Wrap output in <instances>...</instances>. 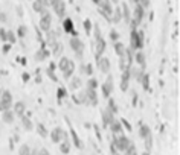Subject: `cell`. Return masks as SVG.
<instances>
[{"mask_svg": "<svg viewBox=\"0 0 180 155\" xmlns=\"http://www.w3.org/2000/svg\"><path fill=\"white\" fill-rule=\"evenodd\" d=\"M0 37H2V40H3V41H6V30H0Z\"/></svg>", "mask_w": 180, "mask_h": 155, "instance_id": "47", "label": "cell"}, {"mask_svg": "<svg viewBox=\"0 0 180 155\" xmlns=\"http://www.w3.org/2000/svg\"><path fill=\"white\" fill-rule=\"evenodd\" d=\"M63 52V44H54V55L58 56Z\"/></svg>", "mask_w": 180, "mask_h": 155, "instance_id": "31", "label": "cell"}, {"mask_svg": "<svg viewBox=\"0 0 180 155\" xmlns=\"http://www.w3.org/2000/svg\"><path fill=\"white\" fill-rule=\"evenodd\" d=\"M133 2H136V3H137V0H133Z\"/></svg>", "mask_w": 180, "mask_h": 155, "instance_id": "54", "label": "cell"}, {"mask_svg": "<svg viewBox=\"0 0 180 155\" xmlns=\"http://www.w3.org/2000/svg\"><path fill=\"white\" fill-rule=\"evenodd\" d=\"M46 56H47V52L45 50V49H43V50H40V52H38V53H37V59H45L46 58Z\"/></svg>", "mask_w": 180, "mask_h": 155, "instance_id": "38", "label": "cell"}, {"mask_svg": "<svg viewBox=\"0 0 180 155\" xmlns=\"http://www.w3.org/2000/svg\"><path fill=\"white\" fill-rule=\"evenodd\" d=\"M50 3H52V8H54L55 14L58 15L60 18H63L64 14H66V5H64V2H63V0H50Z\"/></svg>", "mask_w": 180, "mask_h": 155, "instance_id": "3", "label": "cell"}, {"mask_svg": "<svg viewBox=\"0 0 180 155\" xmlns=\"http://www.w3.org/2000/svg\"><path fill=\"white\" fill-rule=\"evenodd\" d=\"M130 44H131V49H140L143 46V43L139 40L137 37V30H131V35H130Z\"/></svg>", "mask_w": 180, "mask_h": 155, "instance_id": "7", "label": "cell"}, {"mask_svg": "<svg viewBox=\"0 0 180 155\" xmlns=\"http://www.w3.org/2000/svg\"><path fill=\"white\" fill-rule=\"evenodd\" d=\"M0 21H3V23H6V15H5V14H0Z\"/></svg>", "mask_w": 180, "mask_h": 155, "instance_id": "49", "label": "cell"}, {"mask_svg": "<svg viewBox=\"0 0 180 155\" xmlns=\"http://www.w3.org/2000/svg\"><path fill=\"white\" fill-rule=\"evenodd\" d=\"M50 137H52V141H54V143H60L61 140L67 139V135H66V132H64L63 129H60V128H55V129L52 131Z\"/></svg>", "mask_w": 180, "mask_h": 155, "instance_id": "8", "label": "cell"}, {"mask_svg": "<svg viewBox=\"0 0 180 155\" xmlns=\"http://www.w3.org/2000/svg\"><path fill=\"white\" fill-rule=\"evenodd\" d=\"M0 94H2V90H0Z\"/></svg>", "mask_w": 180, "mask_h": 155, "instance_id": "55", "label": "cell"}, {"mask_svg": "<svg viewBox=\"0 0 180 155\" xmlns=\"http://www.w3.org/2000/svg\"><path fill=\"white\" fill-rule=\"evenodd\" d=\"M43 2H45V3H46V5H47V3H49V2H50V0H43Z\"/></svg>", "mask_w": 180, "mask_h": 155, "instance_id": "51", "label": "cell"}, {"mask_svg": "<svg viewBox=\"0 0 180 155\" xmlns=\"http://www.w3.org/2000/svg\"><path fill=\"white\" fill-rule=\"evenodd\" d=\"M81 87V79L80 78H73L72 79V84H70V90H75V88Z\"/></svg>", "mask_w": 180, "mask_h": 155, "instance_id": "28", "label": "cell"}, {"mask_svg": "<svg viewBox=\"0 0 180 155\" xmlns=\"http://www.w3.org/2000/svg\"><path fill=\"white\" fill-rule=\"evenodd\" d=\"M9 107H12V96L9 91H2L0 94V111H5L9 109Z\"/></svg>", "mask_w": 180, "mask_h": 155, "instance_id": "2", "label": "cell"}, {"mask_svg": "<svg viewBox=\"0 0 180 155\" xmlns=\"http://www.w3.org/2000/svg\"><path fill=\"white\" fill-rule=\"evenodd\" d=\"M125 152H127V154H134V152H136V148L130 143V144H128V148L125 149Z\"/></svg>", "mask_w": 180, "mask_h": 155, "instance_id": "43", "label": "cell"}, {"mask_svg": "<svg viewBox=\"0 0 180 155\" xmlns=\"http://www.w3.org/2000/svg\"><path fill=\"white\" fill-rule=\"evenodd\" d=\"M98 6H99V12H101V14H102L105 18H110L112 20L113 8L110 5V0H99V2H98Z\"/></svg>", "mask_w": 180, "mask_h": 155, "instance_id": "1", "label": "cell"}, {"mask_svg": "<svg viewBox=\"0 0 180 155\" xmlns=\"http://www.w3.org/2000/svg\"><path fill=\"white\" fill-rule=\"evenodd\" d=\"M108 126H110V131L113 134H121L122 132V122H119V120H113Z\"/></svg>", "mask_w": 180, "mask_h": 155, "instance_id": "15", "label": "cell"}, {"mask_svg": "<svg viewBox=\"0 0 180 155\" xmlns=\"http://www.w3.org/2000/svg\"><path fill=\"white\" fill-rule=\"evenodd\" d=\"M104 50H105V41L101 37L96 38V41H95V55H96V58H99V56L104 53Z\"/></svg>", "mask_w": 180, "mask_h": 155, "instance_id": "9", "label": "cell"}, {"mask_svg": "<svg viewBox=\"0 0 180 155\" xmlns=\"http://www.w3.org/2000/svg\"><path fill=\"white\" fill-rule=\"evenodd\" d=\"M20 154H31V149L28 146H21L20 148Z\"/></svg>", "mask_w": 180, "mask_h": 155, "instance_id": "44", "label": "cell"}, {"mask_svg": "<svg viewBox=\"0 0 180 155\" xmlns=\"http://www.w3.org/2000/svg\"><path fill=\"white\" fill-rule=\"evenodd\" d=\"M37 129H38V134H40L41 137H46V135H47V131H46L45 125H41V123H40V125L37 126Z\"/></svg>", "mask_w": 180, "mask_h": 155, "instance_id": "33", "label": "cell"}, {"mask_svg": "<svg viewBox=\"0 0 180 155\" xmlns=\"http://www.w3.org/2000/svg\"><path fill=\"white\" fill-rule=\"evenodd\" d=\"M147 135H150V128H148L147 125H142V126H140V137L145 139Z\"/></svg>", "mask_w": 180, "mask_h": 155, "instance_id": "27", "label": "cell"}, {"mask_svg": "<svg viewBox=\"0 0 180 155\" xmlns=\"http://www.w3.org/2000/svg\"><path fill=\"white\" fill-rule=\"evenodd\" d=\"M116 135V134H115ZM116 146V149L118 150H121V152H125V149L128 148V144H130V140L127 139V137H124V135H121L119 134V137L116 135V139H115V143H113Z\"/></svg>", "mask_w": 180, "mask_h": 155, "instance_id": "4", "label": "cell"}, {"mask_svg": "<svg viewBox=\"0 0 180 155\" xmlns=\"http://www.w3.org/2000/svg\"><path fill=\"white\" fill-rule=\"evenodd\" d=\"M99 70L102 73H108V70H110V61H108L107 58H102V59H99Z\"/></svg>", "mask_w": 180, "mask_h": 155, "instance_id": "16", "label": "cell"}, {"mask_svg": "<svg viewBox=\"0 0 180 155\" xmlns=\"http://www.w3.org/2000/svg\"><path fill=\"white\" fill-rule=\"evenodd\" d=\"M9 47H11V46H5V49H3V52H5V53H6V52L9 50Z\"/></svg>", "mask_w": 180, "mask_h": 155, "instance_id": "50", "label": "cell"}, {"mask_svg": "<svg viewBox=\"0 0 180 155\" xmlns=\"http://www.w3.org/2000/svg\"><path fill=\"white\" fill-rule=\"evenodd\" d=\"M87 85H89V88H95L96 90V87H98V82H96V79H89V84H87Z\"/></svg>", "mask_w": 180, "mask_h": 155, "instance_id": "41", "label": "cell"}, {"mask_svg": "<svg viewBox=\"0 0 180 155\" xmlns=\"http://www.w3.org/2000/svg\"><path fill=\"white\" fill-rule=\"evenodd\" d=\"M66 96V90H64V88H60V90H58V97H64Z\"/></svg>", "mask_w": 180, "mask_h": 155, "instance_id": "45", "label": "cell"}, {"mask_svg": "<svg viewBox=\"0 0 180 155\" xmlns=\"http://www.w3.org/2000/svg\"><path fill=\"white\" fill-rule=\"evenodd\" d=\"M112 90H113V78L108 76V79L105 81V84L102 85V91H104V96L108 97L112 94Z\"/></svg>", "mask_w": 180, "mask_h": 155, "instance_id": "12", "label": "cell"}, {"mask_svg": "<svg viewBox=\"0 0 180 155\" xmlns=\"http://www.w3.org/2000/svg\"><path fill=\"white\" fill-rule=\"evenodd\" d=\"M136 61H137L139 64H143V63H145V56H143L142 52H139V53L136 55Z\"/></svg>", "mask_w": 180, "mask_h": 155, "instance_id": "36", "label": "cell"}, {"mask_svg": "<svg viewBox=\"0 0 180 155\" xmlns=\"http://www.w3.org/2000/svg\"><path fill=\"white\" fill-rule=\"evenodd\" d=\"M63 28H64L66 32L72 34V32H73V21L70 20V18H66V20L63 21Z\"/></svg>", "mask_w": 180, "mask_h": 155, "instance_id": "20", "label": "cell"}, {"mask_svg": "<svg viewBox=\"0 0 180 155\" xmlns=\"http://www.w3.org/2000/svg\"><path fill=\"white\" fill-rule=\"evenodd\" d=\"M112 35H110V37L113 38V40H118V37H119V35H118V32H116V30H112V32H110Z\"/></svg>", "mask_w": 180, "mask_h": 155, "instance_id": "48", "label": "cell"}, {"mask_svg": "<svg viewBox=\"0 0 180 155\" xmlns=\"http://www.w3.org/2000/svg\"><path fill=\"white\" fill-rule=\"evenodd\" d=\"M108 109H110L112 113H116V111H118L116 104H115V100H113V99H110V102H108Z\"/></svg>", "mask_w": 180, "mask_h": 155, "instance_id": "35", "label": "cell"}, {"mask_svg": "<svg viewBox=\"0 0 180 155\" xmlns=\"http://www.w3.org/2000/svg\"><path fill=\"white\" fill-rule=\"evenodd\" d=\"M145 144H147V149H148V150H150V149H151V146H153V140H151V134L145 137Z\"/></svg>", "mask_w": 180, "mask_h": 155, "instance_id": "37", "label": "cell"}, {"mask_svg": "<svg viewBox=\"0 0 180 155\" xmlns=\"http://www.w3.org/2000/svg\"><path fill=\"white\" fill-rule=\"evenodd\" d=\"M115 50H116V53L119 55V58H124V56H125V49H124V44L116 43V44H115Z\"/></svg>", "mask_w": 180, "mask_h": 155, "instance_id": "23", "label": "cell"}, {"mask_svg": "<svg viewBox=\"0 0 180 155\" xmlns=\"http://www.w3.org/2000/svg\"><path fill=\"white\" fill-rule=\"evenodd\" d=\"M25 113V104L23 102H17L14 105V114H19V116H23Z\"/></svg>", "mask_w": 180, "mask_h": 155, "instance_id": "21", "label": "cell"}, {"mask_svg": "<svg viewBox=\"0 0 180 155\" xmlns=\"http://www.w3.org/2000/svg\"><path fill=\"white\" fill-rule=\"evenodd\" d=\"M70 134H72V137H73V141H75V146H76V148H82V144H81V141H80V139H78V135L75 134V131H73V129H70Z\"/></svg>", "mask_w": 180, "mask_h": 155, "instance_id": "29", "label": "cell"}, {"mask_svg": "<svg viewBox=\"0 0 180 155\" xmlns=\"http://www.w3.org/2000/svg\"><path fill=\"white\" fill-rule=\"evenodd\" d=\"M122 12H124L125 20L128 21L130 20V9H128V6H127V3H122Z\"/></svg>", "mask_w": 180, "mask_h": 155, "instance_id": "30", "label": "cell"}, {"mask_svg": "<svg viewBox=\"0 0 180 155\" xmlns=\"http://www.w3.org/2000/svg\"><path fill=\"white\" fill-rule=\"evenodd\" d=\"M128 81H130V70L127 69V70H124V76H122V85H121V88L122 90H127L128 88Z\"/></svg>", "mask_w": 180, "mask_h": 155, "instance_id": "19", "label": "cell"}, {"mask_svg": "<svg viewBox=\"0 0 180 155\" xmlns=\"http://www.w3.org/2000/svg\"><path fill=\"white\" fill-rule=\"evenodd\" d=\"M81 70H84L87 75H92V73H93V67H92L90 64H87V65H81Z\"/></svg>", "mask_w": 180, "mask_h": 155, "instance_id": "34", "label": "cell"}, {"mask_svg": "<svg viewBox=\"0 0 180 155\" xmlns=\"http://www.w3.org/2000/svg\"><path fill=\"white\" fill-rule=\"evenodd\" d=\"M32 2H34V3H32L34 11H35V12H40V14L46 9V6H47L46 3L43 2V0H32Z\"/></svg>", "mask_w": 180, "mask_h": 155, "instance_id": "14", "label": "cell"}, {"mask_svg": "<svg viewBox=\"0 0 180 155\" xmlns=\"http://www.w3.org/2000/svg\"><path fill=\"white\" fill-rule=\"evenodd\" d=\"M60 150H61L63 154H69V152H70V141H69L67 139H64V141L60 144Z\"/></svg>", "mask_w": 180, "mask_h": 155, "instance_id": "22", "label": "cell"}, {"mask_svg": "<svg viewBox=\"0 0 180 155\" xmlns=\"http://www.w3.org/2000/svg\"><path fill=\"white\" fill-rule=\"evenodd\" d=\"M102 120H104V126H105V128H107V126L110 125V123H112L113 120H115V119H113V113H112L108 108L102 113Z\"/></svg>", "mask_w": 180, "mask_h": 155, "instance_id": "13", "label": "cell"}, {"mask_svg": "<svg viewBox=\"0 0 180 155\" xmlns=\"http://www.w3.org/2000/svg\"><path fill=\"white\" fill-rule=\"evenodd\" d=\"M50 23H52V17L50 14L47 12L46 9L41 12V20H40V28L45 30V32H47V30L50 29Z\"/></svg>", "mask_w": 180, "mask_h": 155, "instance_id": "5", "label": "cell"}, {"mask_svg": "<svg viewBox=\"0 0 180 155\" xmlns=\"http://www.w3.org/2000/svg\"><path fill=\"white\" fill-rule=\"evenodd\" d=\"M134 17H133V24L136 26V24H139L140 21L143 20V8L140 6V5H137L134 8V14H133Z\"/></svg>", "mask_w": 180, "mask_h": 155, "instance_id": "10", "label": "cell"}, {"mask_svg": "<svg viewBox=\"0 0 180 155\" xmlns=\"http://www.w3.org/2000/svg\"><path fill=\"white\" fill-rule=\"evenodd\" d=\"M84 28H86V32H87V34H90V29H92V23H90V20H86V21H84Z\"/></svg>", "mask_w": 180, "mask_h": 155, "instance_id": "42", "label": "cell"}, {"mask_svg": "<svg viewBox=\"0 0 180 155\" xmlns=\"http://www.w3.org/2000/svg\"><path fill=\"white\" fill-rule=\"evenodd\" d=\"M21 122H23V126H25L28 131L32 129V123H31V120H29V119L26 117V116H21Z\"/></svg>", "mask_w": 180, "mask_h": 155, "instance_id": "26", "label": "cell"}, {"mask_svg": "<svg viewBox=\"0 0 180 155\" xmlns=\"http://www.w3.org/2000/svg\"><path fill=\"white\" fill-rule=\"evenodd\" d=\"M26 32H28V29H26L25 26H20V28H19V30H17L19 37H25V35H26Z\"/></svg>", "mask_w": 180, "mask_h": 155, "instance_id": "40", "label": "cell"}, {"mask_svg": "<svg viewBox=\"0 0 180 155\" xmlns=\"http://www.w3.org/2000/svg\"><path fill=\"white\" fill-rule=\"evenodd\" d=\"M2 119H3V122H5V123H12V122H14V111L5 109V111H3Z\"/></svg>", "mask_w": 180, "mask_h": 155, "instance_id": "18", "label": "cell"}, {"mask_svg": "<svg viewBox=\"0 0 180 155\" xmlns=\"http://www.w3.org/2000/svg\"><path fill=\"white\" fill-rule=\"evenodd\" d=\"M78 102L87 104V94H86V91H84V93H80V96H78Z\"/></svg>", "mask_w": 180, "mask_h": 155, "instance_id": "39", "label": "cell"}, {"mask_svg": "<svg viewBox=\"0 0 180 155\" xmlns=\"http://www.w3.org/2000/svg\"><path fill=\"white\" fill-rule=\"evenodd\" d=\"M86 94H87V104H90V105H96V104H98V97H96V90H95V88H89V87H87Z\"/></svg>", "mask_w": 180, "mask_h": 155, "instance_id": "11", "label": "cell"}, {"mask_svg": "<svg viewBox=\"0 0 180 155\" xmlns=\"http://www.w3.org/2000/svg\"><path fill=\"white\" fill-rule=\"evenodd\" d=\"M73 70H75V63H73V61H69V65H67V69H66V72H64V78H70V75L73 73Z\"/></svg>", "mask_w": 180, "mask_h": 155, "instance_id": "24", "label": "cell"}, {"mask_svg": "<svg viewBox=\"0 0 180 155\" xmlns=\"http://www.w3.org/2000/svg\"><path fill=\"white\" fill-rule=\"evenodd\" d=\"M6 41H9L11 44H14L15 43V35H14V32H6Z\"/></svg>", "mask_w": 180, "mask_h": 155, "instance_id": "32", "label": "cell"}, {"mask_svg": "<svg viewBox=\"0 0 180 155\" xmlns=\"http://www.w3.org/2000/svg\"><path fill=\"white\" fill-rule=\"evenodd\" d=\"M95 35H96V38L101 37V34H99V26H98V24H95Z\"/></svg>", "mask_w": 180, "mask_h": 155, "instance_id": "46", "label": "cell"}, {"mask_svg": "<svg viewBox=\"0 0 180 155\" xmlns=\"http://www.w3.org/2000/svg\"><path fill=\"white\" fill-rule=\"evenodd\" d=\"M92 2H95V3H96V5H98V2H99V0H92Z\"/></svg>", "mask_w": 180, "mask_h": 155, "instance_id": "52", "label": "cell"}, {"mask_svg": "<svg viewBox=\"0 0 180 155\" xmlns=\"http://www.w3.org/2000/svg\"><path fill=\"white\" fill-rule=\"evenodd\" d=\"M70 47H72L73 50L76 52V55H78V56H81V55H82V50H84V46H82V41H81L80 38L73 37L72 40H70Z\"/></svg>", "mask_w": 180, "mask_h": 155, "instance_id": "6", "label": "cell"}, {"mask_svg": "<svg viewBox=\"0 0 180 155\" xmlns=\"http://www.w3.org/2000/svg\"><path fill=\"white\" fill-rule=\"evenodd\" d=\"M112 2H115V3H118V2H119V0H112Z\"/></svg>", "mask_w": 180, "mask_h": 155, "instance_id": "53", "label": "cell"}, {"mask_svg": "<svg viewBox=\"0 0 180 155\" xmlns=\"http://www.w3.org/2000/svg\"><path fill=\"white\" fill-rule=\"evenodd\" d=\"M112 14H113V17H112V21H113V23H119V21L122 20V9H121L119 6L115 8Z\"/></svg>", "mask_w": 180, "mask_h": 155, "instance_id": "17", "label": "cell"}, {"mask_svg": "<svg viewBox=\"0 0 180 155\" xmlns=\"http://www.w3.org/2000/svg\"><path fill=\"white\" fill-rule=\"evenodd\" d=\"M69 58H61V61L58 63V67L60 70H63V72H66V69H67V65H69Z\"/></svg>", "mask_w": 180, "mask_h": 155, "instance_id": "25", "label": "cell"}]
</instances>
